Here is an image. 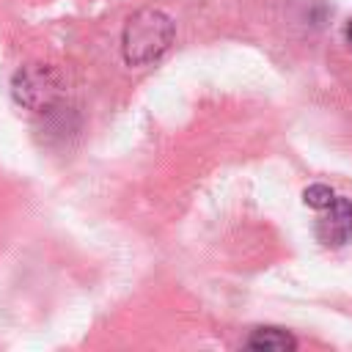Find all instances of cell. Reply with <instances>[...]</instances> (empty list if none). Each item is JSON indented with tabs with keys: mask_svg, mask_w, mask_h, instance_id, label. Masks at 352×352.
<instances>
[{
	"mask_svg": "<svg viewBox=\"0 0 352 352\" xmlns=\"http://www.w3.org/2000/svg\"><path fill=\"white\" fill-rule=\"evenodd\" d=\"M245 346H250V349H275V352H283V349H294L297 341H294L286 330H280V327H258V330H253V333L248 336Z\"/></svg>",
	"mask_w": 352,
	"mask_h": 352,
	"instance_id": "4",
	"label": "cell"
},
{
	"mask_svg": "<svg viewBox=\"0 0 352 352\" xmlns=\"http://www.w3.org/2000/svg\"><path fill=\"white\" fill-rule=\"evenodd\" d=\"M336 192L327 187V184H311L305 192H302V201L311 206V209H327L333 204Z\"/></svg>",
	"mask_w": 352,
	"mask_h": 352,
	"instance_id": "5",
	"label": "cell"
},
{
	"mask_svg": "<svg viewBox=\"0 0 352 352\" xmlns=\"http://www.w3.org/2000/svg\"><path fill=\"white\" fill-rule=\"evenodd\" d=\"M346 41H349V47H352V19L346 22Z\"/></svg>",
	"mask_w": 352,
	"mask_h": 352,
	"instance_id": "6",
	"label": "cell"
},
{
	"mask_svg": "<svg viewBox=\"0 0 352 352\" xmlns=\"http://www.w3.org/2000/svg\"><path fill=\"white\" fill-rule=\"evenodd\" d=\"M173 41V22L168 14L157 8H143L135 16H129L124 36H121V52L129 66H143L157 60Z\"/></svg>",
	"mask_w": 352,
	"mask_h": 352,
	"instance_id": "1",
	"label": "cell"
},
{
	"mask_svg": "<svg viewBox=\"0 0 352 352\" xmlns=\"http://www.w3.org/2000/svg\"><path fill=\"white\" fill-rule=\"evenodd\" d=\"M11 94L16 104L28 110H50L60 96V80L58 74L44 63L22 66L11 80Z\"/></svg>",
	"mask_w": 352,
	"mask_h": 352,
	"instance_id": "2",
	"label": "cell"
},
{
	"mask_svg": "<svg viewBox=\"0 0 352 352\" xmlns=\"http://www.w3.org/2000/svg\"><path fill=\"white\" fill-rule=\"evenodd\" d=\"M324 214L316 220V236L322 245L330 248H341L352 239V201L346 198H333V204L327 209H322Z\"/></svg>",
	"mask_w": 352,
	"mask_h": 352,
	"instance_id": "3",
	"label": "cell"
}]
</instances>
